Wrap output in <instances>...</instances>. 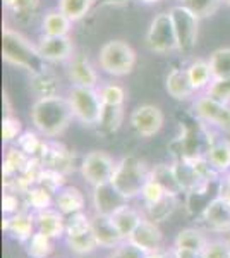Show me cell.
Segmentation results:
<instances>
[{
    "mask_svg": "<svg viewBox=\"0 0 230 258\" xmlns=\"http://www.w3.org/2000/svg\"><path fill=\"white\" fill-rule=\"evenodd\" d=\"M72 26V21L64 14L60 9L48 11L43 18L41 28H43V35L48 36H67Z\"/></svg>",
    "mask_w": 230,
    "mask_h": 258,
    "instance_id": "obj_22",
    "label": "cell"
},
{
    "mask_svg": "<svg viewBox=\"0 0 230 258\" xmlns=\"http://www.w3.org/2000/svg\"><path fill=\"white\" fill-rule=\"evenodd\" d=\"M206 160L216 172H227L230 170V141L218 140L208 148Z\"/></svg>",
    "mask_w": 230,
    "mask_h": 258,
    "instance_id": "obj_23",
    "label": "cell"
},
{
    "mask_svg": "<svg viewBox=\"0 0 230 258\" xmlns=\"http://www.w3.org/2000/svg\"><path fill=\"white\" fill-rule=\"evenodd\" d=\"M110 219H112L114 226L117 227V231L120 232V236H122L124 239L131 238V234L134 232V229L139 226L141 220H143L139 212H137L136 209H132L131 205H127V203L122 207H119V209L110 215Z\"/></svg>",
    "mask_w": 230,
    "mask_h": 258,
    "instance_id": "obj_20",
    "label": "cell"
},
{
    "mask_svg": "<svg viewBox=\"0 0 230 258\" xmlns=\"http://www.w3.org/2000/svg\"><path fill=\"white\" fill-rule=\"evenodd\" d=\"M100 68L112 76H127L136 66V52L127 41L112 40L100 48Z\"/></svg>",
    "mask_w": 230,
    "mask_h": 258,
    "instance_id": "obj_4",
    "label": "cell"
},
{
    "mask_svg": "<svg viewBox=\"0 0 230 258\" xmlns=\"http://www.w3.org/2000/svg\"><path fill=\"white\" fill-rule=\"evenodd\" d=\"M93 203H95V209H96V214L100 215H112L114 212L127 203L122 195L117 191L110 182L103 186H98L95 188V193H93Z\"/></svg>",
    "mask_w": 230,
    "mask_h": 258,
    "instance_id": "obj_16",
    "label": "cell"
},
{
    "mask_svg": "<svg viewBox=\"0 0 230 258\" xmlns=\"http://www.w3.org/2000/svg\"><path fill=\"white\" fill-rule=\"evenodd\" d=\"M174 258H201V255L194 251H189V249H182V248H174L172 251Z\"/></svg>",
    "mask_w": 230,
    "mask_h": 258,
    "instance_id": "obj_45",
    "label": "cell"
},
{
    "mask_svg": "<svg viewBox=\"0 0 230 258\" xmlns=\"http://www.w3.org/2000/svg\"><path fill=\"white\" fill-rule=\"evenodd\" d=\"M69 76L74 86H86V88H96L98 76L93 66L85 55H74L69 64Z\"/></svg>",
    "mask_w": 230,
    "mask_h": 258,
    "instance_id": "obj_19",
    "label": "cell"
},
{
    "mask_svg": "<svg viewBox=\"0 0 230 258\" xmlns=\"http://www.w3.org/2000/svg\"><path fill=\"white\" fill-rule=\"evenodd\" d=\"M4 6L14 14L23 16L35 11L36 6H38V0H4Z\"/></svg>",
    "mask_w": 230,
    "mask_h": 258,
    "instance_id": "obj_43",
    "label": "cell"
},
{
    "mask_svg": "<svg viewBox=\"0 0 230 258\" xmlns=\"http://www.w3.org/2000/svg\"><path fill=\"white\" fill-rule=\"evenodd\" d=\"M74 119L69 98H62L58 95L40 97L31 107V120L35 127L43 136L55 138L60 136L69 127Z\"/></svg>",
    "mask_w": 230,
    "mask_h": 258,
    "instance_id": "obj_1",
    "label": "cell"
},
{
    "mask_svg": "<svg viewBox=\"0 0 230 258\" xmlns=\"http://www.w3.org/2000/svg\"><path fill=\"white\" fill-rule=\"evenodd\" d=\"M144 255L146 253L141 251L136 244H132L129 239H125L119 244V246L114 248L110 258H144Z\"/></svg>",
    "mask_w": 230,
    "mask_h": 258,
    "instance_id": "obj_42",
    "label": "cell"
},
{
    "mask_svg": "<svg viewBox=\"0 0 230 258\" xmlns=\"http://www.w3.org/2000/svg\"><path fill=\"white\" fill-rule=\"evenodd\" d=\"M151 177L160 182L170 197H177V195L182 191L181 186H179V182H177V179H175L172 165H170V167L169 165H158V167H155L151 170Z\"/></svg>",
    "mask_w": 230,
    "mask_h": 258,
    "instance_id": "obj_30",
    "label": "cell"
},
{
    "mask_svg": "<svg viewBox=\"0 0 230 258\" xmlns=\"http://www.w3.org/2000/svg\"><path fill=\"white\" fill-rule=\"evenodd\" d=\"M227 182H228V184H230V177H228V181H227Z\"/></svg>",
    "mask_w": 230,
    "mask_h": 258,
    "instance_id": "obj_51",
    "label": "cell"
},
{
    "mask_svg": "<svg viewBox=\"0 0 230 258\" xmlns=\"http://www.w3.org/2000/svg\"><path fill=\"white\" fill-rule=\"evenodd\" d=\"M117 162L108 155L107 152H90L81 162V176L85 177V181L93 188L103 186L107 182H110L112 174L115 170Z\"/></svg>",
    "mask_w": 230,
    "mask_h": 258,
    "instance_id": "obj_8",
    "label": "cell"
},
{
    "mask_svg": "<svg viewBox=\"0 0 230 258\" xmlns=\"http://www.w3.org/2000/svg\"><path fill=\"white\" fill-rule=\"evenodd\" d=\"M100 97H102L103 105L107 107H124L125 102V90L120 85L110 83L100 88Z\"/></svg>",
    "mask_w": 230,
    "mask_h": 258,
    "instance_id": "obj_34",
    "label": "cell"
},
{
    "mask_svg": "<svg viewBox=\"0 0 230 258\" xmlns=\"http://www.w3.org/2000/svg\"><path fill=\"white\" fill-rule=\"evenodd\" d=\"M36 227V219L33 214L28 212H18V214L6 217L2 222V229L7 231L14 239H18L19 243H28L29 238L35 234Z\"/></svg>",
    "mask_w": 230,
    "mask_h": 258,
    "instance_id": "obj_14",
    "label": "cell"
},
{
    "mask_svg": "<svg viewBox=\"0 0 230 258\" xmlns=\"http://www.w3.org/2000/svg\"><path fill=\"white\" fill-rule=\"evenodd\" d=\"M141 2H144V4H155V2H158V0H141Z\"/></svg>",
    "mask_w": 230,
    "mask_h": 258,
    "instance_id": "obj_48",
    "label": "cell"
},
{
    "mask_svg": "<svg viewBox=\"0 0 230 258\" xmlns=\"http://www.w3.org/2000/svg\"><path fill=\"white\" fill-rule=\"evenodd\" d=\"M91 229H93V234L96 241H98V246L102 248H112L119 246L122 241H125L120 232L117 231V227L112 222L110 215H100L96 214L91 219Z\"/></svg>",
    "mask_w": 230,
    "mask_h": 258,
    "instance_id": "obj_15",
    "label": "cell"
},
{
    "mask_svg": "<svg viewBox=\"0 0 230 258\" xmlns=\"http://www.w3.org/2000/svg\"><path fill=\"white\" fill-rule=\"evenodd\" d=\"M38 50L47 62H64L72 57V41L69 36L43 35L38 41Z\"/></svg>",
    "mask_w": 230,
    "mask_h": 258,
    "instance_id": "obj_13",
    "label": "cell"
},
{
    "mask_svg": "<svg viewBox=\"0 0 230 258\" xmlns=\"http://www.w3.org/2000/svg\"><path fill=\"white\" fill-rule=\"evenodd\" d=\"M26 202L29 207H33L36 212L47 210L52 207V193L48 189H45L43 186H35V188H29L26 193Z\"/></svg>",
    "mask_w": 230,
    "mask_h": 258,
    "instance_id": "obj_33",
    "label": "cell"
},
{
    "mask_svg": "<svg viewBox=\"0 0 230 258\" xmlns=\"http://www.w3.org/2000/svg\"><path fill=\"white\" fill-rule=\"evenodd\" d=\"M122 122V107H107L103 105V114L100 126L108 129V131H117Z\"/></svg>",
    "mask_w": 230,
    "mask_h": 258,
    "instance_id": "obj_40",
    "label": "cell"
},
{
    "mask_svg": "<svg viewBox=\"0 0 230 258\" xmlns=\"http://www.w3.org/2000/svg\"><path fill=\"white\" fill-rule=\"evenodd\" d=\"M93 2L95 0H58V9L64 12L72 23H76L90 12Z\"/></svg>",
    "mask_w": 230,
    "mask_h": 258,
    "instance_id": "obj_29",
    "label": "cell"
},
{
    "mask_svg": "<svg viewBox=\"0 0 230 258\" xmlns=\"http://www.w3.org/2000/svg\"><path fill=\"white\" fill-rule=\"evenodd\" d=\"M149 177H151V170H148L144 162L129 155L122 157L117 162L115 170L110 179V184L125 200H132L136 197H141V191H143Z\"/></svg>",
    "mask_w": 230,
    "mask_h": 258,
    "instance_id": "obj_3",
    "label": "cell"
},
{
    "mask_svg": "<svg viewBox=\"0 0 230 258\" xmlns=\"http://www.w3.org/2000/svg\"><path fill=\"white\" fill-rule=\"evenodd\" d=\"M221 0H181V6L189 9L192 14H196L199 19L213 16L218 11Z\"/></svg>",
    "mask_w": 230,
    "mask_h": 258,
    "instance_id": "obj_31",
    "label": "cell"
},
{
    "mask_svg": "<svg viewBox=\"0 0 230 258\" xmlns=\"http://www.w3.org/2000/svg\"><path fill=\"white\" fill-rule=\"evenodd\" d=\"M169 14L172 18L175 38H177V52L191 53L198 43L199 18L184 6H174Z\"/></svg>",
    "mask_w": 230,
    "mask_h": 258,
    "instance_id": "obj_6",
    "label": "cell"
},
{
    "mask_svg": "<svg viewBox=\"0 0 230 258\" xmlns=\"http://www.w3.org/2000/svg\"><path fill=\"white\" fill-rule=\"evenodd\" d=\"M18 147L23 150L26 155L36 157L38 153L43 155L47 145L41 143V140L35 135V133H24L23 136H19V138H18Z\"/></svg>",
    "mask_w": 230,
    "mask_h": 258,
    "instance_id": "obj_35",
    "label": "cell"
},
{
    "mask_svg": "<svg viewBox=\"0 0 230 258\" xmlns=\"http://www.w3.org/2000/svg\"><path fill=\"white\" fill-rule=\"evenodd\" d=\"M85 203H86L85 195L76 186H65V188L58 191L55 197L57 210H60L64 215H74L78 212H83Z\"/></svg>",
    "mask_w": 230,
    "mask_h": 258,
    "instance_id": "obj_21",
    "label": "cell"
},
{
    "mask_svg": "<svg viewBox=\"0 0 230 258\" xmlns=\"http://www.w3.org/2000/svg\"><path fill=\"white\" fill-rule=\"evenodd\" d=\"M187 74H189V80L192 88L196 91L208 88L210 83L213 81V73L210 68V62L208 60H194L187 66Z\"/></svg>",
    "mask_w": 230,
    "mask_h": 258,
    "instance_id": "obj_25",
    "label": "cell"
},
{
    "mask_svg": "<svg viewBox=\"0 0 230 258\" xmlns=\"http://www.w3.org/2000/svg\"><path fill=\"white\" fill-rule=\"evenodd\" d=\"M203 220L215 232H230V205L223 197L213 198L203 210Z\"/></svg>",
    "mask_w": 230,
    "mask_h": 258,
    "instance_id": "obj_12",
    "label": "cell"
},
{
    "mask_svg": "<svg viewBox=\"0 0 230 258\" xmlns=\"http://www.w3.org/2000/svg\"><path fill=\"white\" fill-rule=\"evenodd\" d=\"M69 103L74 119L83 126H100L103 114V102L100 91L86 86H72L69 91Z\"/></svg>",
    "mask_w": 230,
    "mask_h": 258,
    "instance_id": "obj_5",
    "label": "cell"
},
{
    "mask_svg": "<svg viewBox=\"0 0 230 258\" xmlns=\"http://www.w3.org/2000/svg\"><path fill=\"white\" fill-rule=\"evenodd\" d=\"M228 239V248H230V238H227Z\"/></svg>",
    "mask_w": 230,
    "mask_h": 258,
    "instance_id": "obj_50",
    "label": "cell"
},
{
    "mask_svg": "<svg viewBox=\"0 0 230 258\" xmlns=\"http://www.w3.org/2000/svg\"><path fill=\"white\" fill-rule=\"evenodd\" d=\"M206 95L223 103L230 102V78H216L206 88Z\"/></svg>",
    "mask_w": 230,
    "mask_h": 258,
    "instance_id": "obj_38",
    "label": "cell"
},
{
    "mask_svg": "<svg viewBox=\"0 0 230 258\" xmlns=\"http://www.w3.org/2000/svg\"><path fill=\"white\" fill-rule=\"evenodd\" d=\"M223 4H227V6H230V0H221Z\"/></svg>",
    "mask_w": 230,
    "mask_h": 258,
    "instance_id": "obj_49",
    "label": "cell"
},
{
    "mask_svg": "<svg viewBox=\"0 0 230 258\" xmlns=\"http://www.w3.org/2000/svg\"><path fill=\"white\" fill-rule=\"evenodd\" d=\"M2 210H4V214H7V215L18 214V212H19V200H18V197H16V195H12V193L4 195Z\"/></svg>",
    "mask_w": 230,
    "mask_h": 258,
    "instance_id": "obj_44",
    "label": "cell"
},
{
    "mask_svg": "<svg viewBox=\"0 0 230 258\" xmlns=\"http://www.w3.org/2000/svg\"><path fill=\"white\" fill-rule=\"evenodd\" d=\"M165 88H167V93L174 100H187V98H191L196 91L191 85L187 69H179V68H174L167 74Z\"/></svg>",
    "mask_w": 230,
    "mask_h": 258,
    "instance_id": "obj_18",
    "label": "cell"
},
{
    "mask_svg": "<svg viewBox=\"0 0 230 258\" xmlns=\"http://www.w3.org/2000/svg\"><path fill=\"white\" fill-rule=\"evenodd\" d=\"M144 258H169V256H167V255H165V253H163V251H162V249H160V251L146 253V255H144Z\"/></svg>",
    "mask_w": 230,
    "mask_h": 258,
    "instance_id": "obj_46",
    "label": "cell"
},
{
    "mask_svg": "<svg viewBox=\"0 0 230 258\" xmlns=\"http://www.w3.org/2000/svg\"><path fill=\"white\" fill-rule=\"evenodd\" d=\"M36 231L50 236L52 239L62 238L65 234V219L60 210L47 209L36 212Z\"/></svg>",
    "mask_w": 230,
    "mask_h": 258,
    "instance_id": "obj_17",
    "label": "cell"
},
{
    "mask_svg": "<svg viewBox=\"0 0 230 258\" xmlns=\"http://www.w3.org/2000/svg\"><path fill=\"white\" fill-rule=\"evenodd\" d=\"M146 47L155 53H170L177 52V38H175L172 18L169 12L155 16L146 31Z\"/></svg>",
    "mask_w": 230,
    "mask_h": 258,
    "instance_id": "obj_7",
    "label": "cell"
},
{
    "mask_svg": "<svg viewBox=\"0 0 230 258\" xmlns=\"http://www.w3.org/2000/svg\"><path fill=\"white\" fill-rule=\"evenodd\" d=\"M86 231H91V219L83 212H78L65 220V236L83 234Z\"/></svg>",
    "mask_w": 230,
    "mask_h": 258,
    "instance_id": "obj_37",
    "label": "cell"
},
{
    "mask_svg": "<svg viewBox=\"0 0 230 258\" xmlns=\"http://www.w3.org/2000/svg\"><path fill=\"white\" fill-rule=\"evenodd\" d=\"M206 243H208V239L204 238V234L199 229L187 227V229H182L177 234V238L174 241V248L189 249V251H194V253H198V255H201Z\"/></svg>",
    "mask_w": 230,
    "mask_h": 258,
    "instance_id": "obj_24",
    "label": "cell"
},
{
    "mask_svg": "<svg viewBox=\"0 0 230 258\" xmlns=\"http://www.w3.org/2000/svg\"><path fill=\"white\" fill-rule=\"evenodd\" d=\"M167 197H170V195L167 193V189L163 188L160 182H158L157 179H153V177L148 179V182H146L143 191H141V198H143L146 207L157 205V203L163 202Z\"/></svg>",
    "mask_w": 230,
    "mask_h": 258,
    "instance_id": "obj_32",
    "label": "cell"
},
{
    "mask_svg": "<svg viewBox=\"0 0 230 258\" xmlns=\"http://www.w3.org/2000/svg\"><path fill=\"white\" fill-rule=\"evenodd\" d=\"M2 57L7 64L28 71L31 76L48 73L47 60L41 57L38 47L11 28L2 31Z\"/></svg>",
    "mask_w": 230,
    "mask_h": 258,
    "instance_id": "obj_2",
    "label": "cell"
},
{
    "mask_svg": "<svg viewBox=\"0 0 230 258\" xmlns=\"http://www.w3.org/2000/svg\"><path fill=\"white\" fill-rule=\"evenodd\" d=\"M208 62H210L213 80H216V78H230V47L215 50Z\"/></svg>",
    "mask_w": 230,
    "mask_h": 258,
    "instance_id": "obj_28",
    "label": "cell"
},
{
    "mask_svg": "<svg viewBox=\"0 0 230 258\" xmlns=\"http://www.w3.org/2000/svg\"><path fill=\"white\" fill-rule=\"evenodd\" d=\"M36 182H38V186H43L45 189H48L50 193H58L62 189V184H64V179H62L60 170L47 169L36 176Z\"/></svg>",
    "mask_w": 230,
    "mask_h": 258,
    "instance_id": "obj_36",
    "label": "cell"
},
{
    "mask_svg": "<svg viewBox=\"0 0 230 258\" xmlns=\"http://www.w3.org/2000/svg\"><path fill=\"white\" fill-rule=\"evenodd\" d=\"M201 258H230L228 239H211L204 246Z\"/></svg>",
    "mask_w": 230,
    "mask_h": 258,
    "instance_id": "obj_39",
    "label": "cell"
},
{
    "mask_svg": "<svg viewBox=\"0 0 230 258\" xmlns=\"http://www.w3.org/2000/svg\"><path fill=\"white\" fill-rule=\"evenodd\" d=\"M194 114L199 119L213 126L223 129H230V107L228 103H223L211 97H201L194 102Z\"/></svg>",
    "mask_w": 230,
    "mask_h": 258,
    "instance_id": "obj_10",
    "label": "cell"
},
{
    "mask_svg": "<svg viewBox=\"0 0 230 258\" xmlns=\"http://www.w3.org/2000/svg\"><path fill=\"white\" fill-rule=\"evenodd\" d=\"M163 122H165L163 112L157 105H149V103L139 105L131 114V126L143 138H151L158 135L163 127Z\"/></svg>",
    "mask_w": 230,
    "mask_h": 258,
    "instance_id": "obj_9",
    "label": "cell"
},
{
    "mask_svg": "<svg viewBox=\"0 0 230 258\" xmlns=\"http://www.w3.org/2000/svg\"><path fill=\"white\" fill-rule=\"evenodd\" d=\"M221 197H223L225 200L228 202V205H230V184L227 182V186H225L223 189H221Z\"/></svg>",
    "mask_w": 230,
    "mask_h": 258,
    "instance_id": "obj_47",
    "label": "cell"
},
{
    "mask_svg": "<svg viewBox=\"0 0 230 258\" xmlns=\"http://www.w3.org/2000/svg\"><path fill=\"white\" fill-rule=\"evenodd\" d=\"M132 244H136L141 251L144 253H153L160 251L163 244V234L162 229L158 227V224L151 219H143L141 224L134 229V232L129 238Z\"/></svg>",
    "mask_w": 230,
    "mask_h": 258,
    "instance_id": "obj_11",
    "label": "cell"
},
{
    "mask_svg": "<svg viewBox=\"0 0 230 258\" xmlns=\"http://www.w3.org/2000/svg\"><path fill=\"white\" fill-rule=\"evenodd\" d=\"M65 241H67V246L72 253L83 256V255H90L93 253L98 246V241H96L93 229L91 231H86L83 234H76V236H65Z\"/></svg>",
    "mask_w": 230,
    "mask_h": 258,
    "instance_id": "obj_26",
    "label": "cell"
},
{
    "mask_svg": "<svg viewBox=\"0 0 230 258\" xmlns=\"http://www.w3.org/2000/svg\"><path fill=\"white\" fill-rule=\"evenodd\" d=\"M21 120L14 115H6L2 120V140L4 143H12L21 136Z\"/></svg>",
    "mask_w": 230,
    "mask_h": 258,
    "instance_id": "obj_41",
    "label": "cell"
},
{
    "mask_svg": "<svg viewBox=\"0 0 230 258\" xmlns=\"http://www.w3.org/2000/svg\"><path fill=\"white\" fill-rule=\"evenodd\" d=\"M52 238L43 232L36 231L26 243V253L31 258H48L53 251Z\"/></svg>",
    "mask_w": 230,
    "mask_h": 258,
    "instance_id": "obj_27",
    "label": "cell"
}]
</instances>
